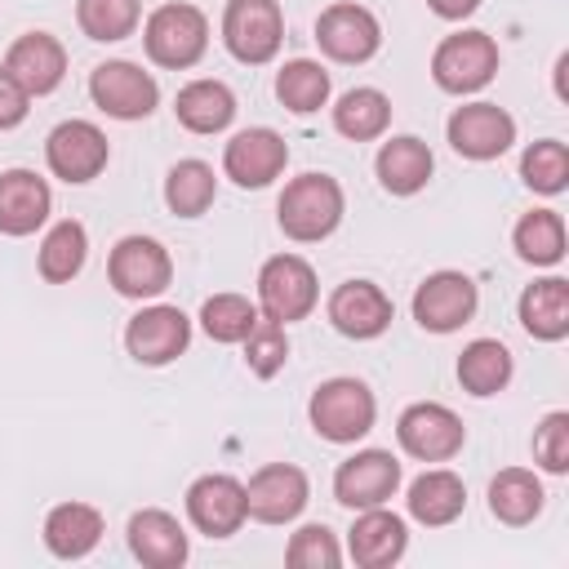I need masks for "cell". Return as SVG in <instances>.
<instances>
[{
	"instance_id": "ffe728a7",
	"label": "cell",
	"mask_w": 569,
	"mask_h": 569,
	"mask_svg": "<svg viewBox=\"0 0 569 569\" xmlns=\"http://www.w3.org/2000/svg\"><path fill=\"white\" fill-rule=\"evenodd\" d=\"M329 320L342 338H378L391 325V298L373 280H347L329 293Z\"/></svg>"
},
{
	"instance_id": "f1b7e54d",
	"label": "cell",
	"mask_w": 569,
	"mask_h": 569,
	"mask_svg": "<svg viewBox=\"0 0 569 569\" xmlns=\"http://www.w3.org/2000/svg\"><path fill=\"white\" fill-rule=\"evenodd\" d=\"M458 382L471 396H498L511 382V351L498 338H476L458 356Z\"/></svg>"
},
{
	"instance_id": "d6a6232c",
	"label": "cell",
	"mask_w": 569,
	"mask_h": 569,
	"mask_svg": "<svg viewBox=\"0 0 569 569\" xmlns=\"http://www.w3.org/2000/svg\"><path fill=\"white\" fill-rule=\"evenodd\" d=\"M218 196V178L204 160H178L164 178V204L178 218H200Z\"/></svg>"
},
{
	"instance_id": "74e56055",
	"label": "cell",
	"mask_w": 569,
	"mask_h": 569,
	"mask_svg": "<svg viewBox=\"0 0 569 569\" xmlns=\"http://www.w3.org/2000/svg\"><path fill=\"white\" fill-rule=\"evenodd\" d=\"M284 360H289V333H284V325L258 311V320L244 333V365H249V373L271 378V373L284 369Z\"/></svg>"
},
{
	"instance_id": "d6986e66",
	"label": "cell",
	"mask_w": 569,
	"mask_h": 569,
	"mask_svg": "<svg viewBox=\"0 0 569 569\" xmlns=\"http://www.w3.org/2000/svg\"><path fill=\"white\" fill-rule=\"evenodd\" d=\"M4 71L27 89V98H44V93H53V89L62 84V76H67V49H62V40L49 36V31H27V36H18V40L9 44Z\"/></svg>"
},
{
	"instance_id": "60d3db41",
	"label": "cell",
	"mask_w": 569,
	"mask_h": 569,
	"mask_svg": "<svg viewBox=\"0 0 569 569\" xmlns=\"http://www.w3.org/2000/svg\"><path fill=\"white\" fill-rule=\"evenodd\" d=\"M533 462L551 476H565L569 471V413H547L533 431Z\"/></svg>"
},
{
	"instance_id": "4316f807",
	"label": "cell",
	"mask_w": 569,
	"mask_h": 569,
	"mask_svg": "<svg viewBox=\"0 0 569 569\" xmlns=\"http://www.w3.org/2000/svg\"><path fill=\"white\" fill-rule=\"evenodd\" d=\"M178 124L191 133H222L236 120V93L222 80H191L178 89Z\"/></svg>"
},
{
	"instance_id": "603a6c76",
	"label": "cell",
	"mask_w": 569,
	"mask_h": 569,
	"mask_svg": "<svg viewBox=\"0 0 569 569\" xmlns=\"http://www.w3.org/2000/svg\"><path fill=\"white\" fill-rule=\"evenodd\" d=\"M129 551L147 565V569H178L187 560V533L182 525L160 511V507H142L129 520Z\"/></svg>"
},
{
	"instance_id": "ac0fdd59",
	"label": "cell",
	"mask_w": 569,
	"mask_h": 569,
	"mask_svg": "<svg viewBox=\"0 0 569 569\" xmlns=\"http://www.w3.org/2000/svg\"><path fill=\"white\" fill-rule=\"evenodd\" d=\"M187 516L200 533L209 538H231L244 520H249V507H244V485L236 476H200L191 489H187Z\"/></svg>"
},
{
	"instance_id": "1f68e13d",
	"label": "cell",
	"mask_w": 569,
	"mask_h": 569,
	"mask_svg": "<svg viewBox=\"0 0 569 569\" xmlns=\"http://www.w3.org/2000/svg\"><path fill=\"white\" fill-rule=\"evenodd\" d=\"M276 98L293 111V116H311L329 102V71L311 58H293L276 71Z\"/></svg>"
},
{
	"instance_id": "7bdbcfd3",
	"label": "cell",
	"mask_w": 569,
	"mask_h": 569,
	"mask_svg": "<svg viewBox=\"0 0 569 569\" xmlns=\"http://www.w3.org/2000/svg\"><path fill=\"white\" fill-rule=\"evenodd\" d=\"M427 4H431V13H440L449 22H458V18H467V13L480 9V0H427Z\"/></svg>"
},
{
	"instance_id": "2e32d148",
	"label": "cell",
	"mask_w": 569,
	"mask_h": 569,
	"mask_svg": "<svg viewBox=\"0 0 569 569\" xmlns=\"http://www.w3.org/2000/svg\"><path fill=\"white\" fill-rule=\"evenodd\" d=\"M284 164H289V147L267 124L240 129L222 151V169H227V178L236 187H267V182H276L284 173Z\"/></svg>"
},
{
	"instance_id": "e575fe53",
	"label": "cell",
	"mask_w": 569,
	"mask_h": 569,
	"mask_svg": "<svg viewBox=\"0 0 569 569\" xmlns=\"http://www.w3.org/2000/svg\"><path fill=\"white\" fill-rule=\"evenodd\" d=\"M516 253L533 267H556L565 258V218L556 209H533L516 222Z\"/></svg>"
},
{
	"instance_id": "44dd1931",
	"label": "cell",
	"mask_w": 569,
	"mask_h": 569,
	"mask_svg": "<svg viewBox=\"0 0 569 569\" xmlns=\"http://www.w3.org/2000/svg\"><path fill=\"white\" fill-rule=\"evenodd\" d=\"M409 547V533H405V520L387 507H365L347 533V551L360 569H387L405 556Z\"/></svg>"
},
{
	"instance_id": "8fae6325",
	"label": "cell",
	"mask_w": 569,
	"mask_h": 569,
	"mask_svg": "<svg viewBox=\"0 0 569 569\" xmlns=\"http://www.w3.org/2000/svg\"><path fill=\"white\" fill-rule=\"evenodd\" d=\"M400 489V462L387 449H360L333 471V498L351 511L382 507Z\"/></svg>"
},
{
	"instance_id": "836d02e7",
	"label": "cell",
	"mask_w": 569,
	"mask_h": 569,
	"mask_svg": "<svg viewBox=\"0 0 569 569\" xmlns=\"http://www.w3.org/2000/svg\"><path fill=\"white\" fill-rule=\"evenodd\" d=\"M84 253H89V236H84V227L76 218H67V222L49 227V236L40 240V258L36 262H40V276L49 284H67L71 276H80Z\"/></svg>"
},
{
	"instance_id": "ab89813d",
	"label": "cell",
	"mask_w": 569,
	"mask_h": 569,
	"mask_svg": "<svg viewBox=\"0 0 569 569\" xmlns=\"http://www.w3.org/2000/svg\"><path fill=\"white\" fill-rule=\"evenodd\" d=\"M284 560L293 569H338L342 565V551H338V538L325 529V525H302L289 547H284Z\"/></svg>"
},
{
	"instance_id": "ba28073f",
	"label": "cell",
	"mask_w": 569,
	"mask_h": 569,
	"mask_svg": "<svg viewBox=\"0 0 569 569\" xmlns=\"http://www.w3.org/2000/svg\"><path fill=\"white\" fill-rule=\"evenodd\" d=\"M89 98L98 102V111L116 116V120H142L156 111L160 102V89L156 80L138 67V62H124V58H111V62H98L93 76H89Z\"/></svg>"
},
{
	"instance_id": "d590c367",
	"label": "cell",
	"mask_w": 569,
	"mask_h": 569,
	"mask_svg": "<svg viewBox=\"0 0 569 569\" xmlns=\"http://www.w3.org/2000/svg\"><path fill=\"white\" fill-rule=\"evenodd\" d=\"M138 18H142L138 0H76V22L98 44H116V40L133 36Z\"/></svg>"
},
{
	"instance_id": "277c9868",
	"label": "cell",
	"mask_w": 569,
	"mask_h": 569,
	"mask_svg": "<svg viewBox=\"0 0 569 569\" xmlns=\"http://www.w3.org/2000/svg\"><path fill=\"white\" fill-rule=\"evenodd\" d=\"M280 40H284V13L276 0H227L222 44L236 62L262 67L280 53Z\"/></svg>"
},
{
	"instance_id": "e0dca14e",
	"label": "cell",
	"mask_w": 569,
	"mask_h": 569,
	"mask_svg": "<svg viewBox=\"0 0 569 569\" xmlns=\"http://www.w3.org/2000/svg\"><path fill=\"white\" fill-rule=\"evenodd\" d=\"M191 342V320L178 307H142L129 329H124V347L138 365H169L187 351Z\"/></svg>"
},
{
	"instance_id": "7c38bea8",
	"label": "cell",
	"mask_w": 569,
	"mask_h": 569,
	"mask_svg": "<svg viewBox=\"0 0 569 569\" xmlns=\"http://www.w3.org/2000/svg\"><path fill=\"white\" fill-rule=\"evenodd\" d=\"M107 133L89 120H62L44 142V160L62 182H93L107 169Z\"/></svg>"
},
{
	"instance_id": "6da1fadb",
	"label": "cell",
	"mask_w": 569,
	"mask_h": 569,
	"mask_svg": "<svg viewBox=\"0 0 569 569\" xmlns=\"http://www.w3.org/2000/svg\"><path fill=\"white\" fill-rule=\"evenodd\" d=\"M280 231L298 244H316L325 236H333V227L342 222V187L329 173H298L276 204Z\"/></svg>"
},
{
	"instance_id": "4dcf8cb0",
	"label": "cell",
	"mask_w": 569,
	"mask_h": 569,
	"mask_svg": "<svg viewBox=\"0 0 569 569\" xmlns=\"http://www.w3.org/2000/svg\"><path fill=\"white\" fill-rule=\"evenodd\" d=\"M391 124V102L387 93L378 89H347L333 107V129L351 142H369V138H382Z\"/></svg>"
},
{
	"instance_id": "9a60e30c",
	"label": "cell",
	"mask_w": 569,
	"mask_h": 569,
	"mask_svg": "<svg viewBox=\"0 0 569 569\" xmlns=\"http://www.w3.org/2000/svg\"><path fill=\"white\" fill-rule=\"evenodd\" d=\"M316 40L333 62H369L382 44V27L365 4H329L316 18Z\"/></svg>"
},
{
	"instance_id": "83f0119b",
	"label": "cell",
	"mask_w": 569,
	"mask_h": 569,
	"mask_svg": "<svg viewBox=\"0 0 569 569\" xmlns=\"http://www.w3.org/2000/svg\"><path fill=\"white\" fill-rule=\"evenodd\" d=\"M520 325L529 338H542V342H560L569 333V284L560 276H547V280H533L525 293H520Z\"/></svg>"
},
{
	"instance_id": "484cf974",
	"label": "cell",
	"mask_w": 569,
	"mask_h": 569,
	"mask_svg": "<svg viewBox=\"0 0 569 569\" xmlns=\"http://www.w3.org/2000/svg\"><path fill=\"white\" fill-rule=\"evenodd\" d=\"M431 164H436V160H431L427 142L413 138V133H400V138L382 142V147H378V160H373L378 182H382L391 196H413V191H422L427 178H431Z\"/></svg>"
},
{
	"instance_id": "7a4b0ae2",
	"label": "cell",
	"mask_w": 569,
	"mask_h": 569,
	"mask_svg": "<svg viewBox=\"0 0 569 569\" xmlns=\"http://www.w3.org/2000/svg\"><path fill=\"white\" fill-rule=\"evenodd\" d=\"M142 44H147V58L156 67H169V71L196 67L209 49V18L182 0L160 4L142 27Z\"/></svg>"
},
{
	"instance_id": "5b68a950",
	"label": "cell",
	"mask_w": 569,
	"mask_h": 569,
	"mask_svg": "<svg viewBox=\"0 0 569 569\" xmlns=\"http://www.w3.org/2000/svg\"><path fill=\"white\" fill-rule=\"evenodd\" d=\"M498 71V44L485 31H458L445 36L431 53V76L445 93H476Z\"/></svg>"
},
{
	"instance_id": "30bf717a",
	"label": "cell",
	"mask_w": 569,
	"mask_h": 569,
	"mask_svg": "<svg viewBox=\"0 0 569 569\" xmlns=\"http://www.w3.org/2000/svg\"><path fill=\"white\" fill-rule=\"evenodd\" d=\"M476 280L462 276V271H436L418 284L413 293V320L427 329V333H453L462 329L471 316H476Z\"/></svg>"
},
{
	"instance_id": "8992f818",
	"label": "cell",
	"mask_w": 569,
	"mask_h": 569,
	"mask_svg": "<svg viewBox=\"0 0 569 569\" xmlns=\"http://www.w3.org/2000/svg\"><path fill=\"white\" fill-rule=\"evenodd\" d=\"M396 440H400V449H405L409 458H418V462H449V458L462 449L467 427H462V418H458L453 409H445V405H436V400H418V405H409V409L400 413Z\"/></svg>"
},
{
	"instance_id": "4fadbf2b",
	"label": "cell",
	"mask_w": 569,
	"mask_h": 569,
	"mask_svg": "<svg viewBox=\"0 0 569 569\" xmlns=\"http://www.w3.org/2000/svg\"><path fill=\"white\" fill-rule=\"evenodd\" d=\"M449 147L467 160H498L516 142V120L493 102H467L445 124Z\"/></svg>"
},
{
	"instance_id": "8d00e7d4",
	"label": "cell",
	"mask_w": 569,
	"mask_h": 569,
	"mask_svg": "<svg viewBox=\"0 0 569 569\" xmlns=\"http://www.w3.org/2000/svg\"><path fill=\"white\" fill-rule=\"evenodd\" d=\"M253 320H258V307L249 298H240V293H213L200 307V325H204V333L213 342H244Z\"/></svg>"
},
{
	"instance_id": "d4e9b609",
	"label": "cell",
	"mask_w": 569,
	"mask_h": 569,
	"mask_svg": "<svg viewBox=\"0 0 569 569\" xmlns=\"http://www.w3.org/2000/svg\"><path fill=\"white\" fill-rule=\"evenodd\" d=\"M409 516L418 520V525H427V529H440V525H453L458 516H462V507H467V485L453 476V471H445V467H431V471H422L413 485H409Z\"/></svg>"
},
{
	"instance_id": "b9f144b4",
	"label": "cell",
	"mask_w": 569,
	"mask_h": 569,
	"mask_svg": "<svg viewBox=\"0 0 569 569\" xmlns=\"http://www.w3.org/2000/svg\"><path fill=\"white\" fill-rule=\"evenodd\" d=\"M27 107H31V98H27V89L0 67V129H13V124H22L27 120Z\"/></svg>"
},
{
	"instance_id": "5bb4252c",
	"label": "cell",
	"mask_w": 569,
	"mask_h": 569,
	"mask_svg": "<svg viewBox=\"0 0 569 569\" xmlns=\"http://www.w3.org/2000/svg\"><path fill=\"white\" fill-rule=\"evenodd\" d=\"M307 498H311V485L293 462H267L244 485V507L262 525H289L307 507Z\"/></svg>"
},
{
	"instance_id": "f35d334b",
	"label": "cell",
	"mask_w": 569,
	"mask_h": 569,
	"mask_svg": "<svg viewBox=\"0 0 569 569\" xmlns=\"http://www.w3.org/2000/svg\"><path fill=\"white\" fill-rule=\"evenodd\" d=\"M520 178H525L533 191H542V196L565 191V182H569V151H565V142H556V138L533 142V147L520 156Z\"/></svg>"
},
{
	"instance_id": "3957f363",
	"label": "cell",
	"mask_w": 569,
	"mask_h": 569,
	"mask_svg": "<svg viewBox=\"0 0 569 569\" xmlns=\"http://www.w3.org/2000/svg\"><path fill=\"white\" fill-rule=\"evenodd\" d=\"M307 413H311L316 436H325L333 445H356L373 427L378 405H373V391L360 378H329V382L316 387Z\"/></svg>"
},
{
	"instance_id": "52a82bcc",
	"label": "cell",
	"mask_w": 569,
	"mask_h": 569,
	"mask_svg": "<svg viewBox=\"0 0 569 569\" xmlns=\"http://www.w3.org/2000/svg\"><path fill=\"white\" fill-rule=\"evenodd\" d=\"M316 271L311 262H302L298 253H276L262 262L258 271V302H262V316L289 325V320H302L311 307H316Z\"/></svg>"
},
{
	"instance_id": "cb8c5ba5",
	"label": "cell",
	"mask_w": 569,
	"mask_h": 569,
	"mask_svg": "<svg viewBox=\"0 0 569 569\" xmlns=\"http://www.w3.org/2000/svg\"><path fill=\"white\" fill-rule=\"evenodd\" d=\"M102 542V511L89 502H58L44 516V547L58 560H80Z\"/></svg>"
},
{
	"instance_id": "9c48e42d",
	"label": "cell",
	"mask_w": 569,
	"mask_h": 569,
	"mask_svg": "<svg viewBox=\"0 0 569 569\" xmlns=\"http://www.w3.org/2000/svg\"><path fill=\"white\" fill-rule=\"evenodd\" d=\"M107 276L116 284V293L124 298H156L169 289L173 280V262H169V249L151 236H124L111 258H107Z\"/></svg>"
},
{
	"instance_id": "f546056e",
	"label": "cell",
	"mask_w": 569,
	"mask_h": 569,
	"mask_svg": "<svg viewBox=\"0 0 569 569\" xmlns=\"http://www.w3.org/2000/svg\"><path fill=\"white\" fill-rule=\"evenodd\" d=\"M542 480L525 467H507L489 480V511L502 520V525H529L538 511H542Z\"/></svg>"
},
{
	"instance_id": "7402d4cb",
	"label": "cell",
	"mask_w": 569,
	"mask_h": 569,
	"mask_svg": "<svg viewBox=\"0 0 569 569\" xmlns=\"http://www.w3.org/2000/svg\"><path fill=\"white\" fill-rule=\"evenodd\" d=\"M49 182L31 169H4L0 173V231L4 236H31L49 218Z\"/></svg>"
}]
</instances>
